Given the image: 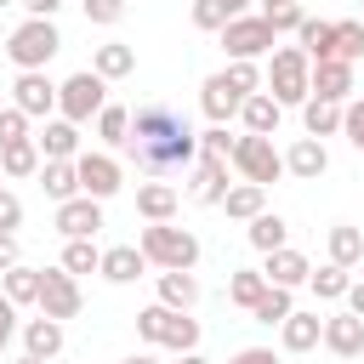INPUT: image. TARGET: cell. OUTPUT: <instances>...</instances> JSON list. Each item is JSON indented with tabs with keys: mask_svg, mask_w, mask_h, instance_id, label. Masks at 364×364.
Segmentation results:
<instances>
[{
	"mask_svg": "<svg viewBox=\"0 0 364 364\" xmlns=\"http://www.w3.org/2000/svg\"><path fill=\"white\" fill-rule=\"evenodd\" d=\"M136 68V51L125 46V40H108V46H97V57H91V74L97 80H125Z\"/></svg>",
	"mask_w": 364,
	"mask_h": 364,
	"instance_id": "obj_28",
	"label": "cell"
},
{
	"mask_svg": "<svg viewBox=\"0 0 364 364\" xmlns=\"http://www.w3.org/2000/svg\"><path fill=\"white\" fill-rule=\"evenodd\" d=\"M97 136H102L108 148H125V136H131V108H119V102H108V108L97 114Z\"/></svg>",
	"mask_w": 364,
	"mask_h": 364,
	"instance_id": "obj_37",
	"label": "cell"
},
{
	"mask_svg": "<svg viewBox=\"0 0 364 364\" xmlns=\"http://www.w3.org/2000/svg\"><path fill=\"white\" fill-rule=\"evenodd\" d=\"M222 74H228V80H233V91H245V97H250V91H262V68H256V63H228Z\"/></svg>",
	"mask_w": 364,
	"mask_h": 364,
	"instance_id": "obj_46",
	"label": "cell"
},
{
	"mask_svg": "<svg viewBox=\"0 0 364 364\" xmlns=\"http://www.w3.org/2000/svg\"><path fill=\"white\" fill-rule=\"evenodd\" d=\"M17 364H46V358H28V353H23V358H17Z\"/></svg>",
	"mask_w": 364,
	"mask_h": 364,
	"instance_id": "obj_57",
	"label": "cell"
},
{
	"mask_svg": "<svg viewBox=\"0 0 364 364\" xmlns=\"http://www.w3.org/2000/svg\"><path fill=\"white\" fill-rule=\"evenodd\" d=\"M222 210H228L233 222H256V216L267 210V188H256V182H233V188L222 193Z\"/></svg>",
	"mask_w": 364,
	"mask_h": 364,
	"instance_id": "obj_26",
	"label": "cell"
},
{
	"mask_svg": "<svg viewBox=\"0 0 364 364\" xmlns=\"http://www.w3.org/2000/svg\"><path fill=\"white\" fill-rule=\"evenodd\" d=\"M85 6V23H119L125 17V0H80Z\"/></svg>",
	"mask_w": 364,
	"mask_h": 364,
	"instance_id": "obj_47",
	"label": "cell"
},
{
	"mask_svg": "<svg viewBox=\"0 0 364 364\" xmlns=\"http://www.w3.org/2000/svg\"><path fill=\"white\" fill-rule=\"evenodd\" d=\"M358 57H364V23L347 17L336 23V63H358Z\"/></svg>",
	"mask_w": 364,
	"mask_h": 364,
	"instance_id": "obj_40",
	"label": "cell"
},
{
	"mask_svg": "<svg viewBox=\"0 0 364 364\" xmlns=\"http://www.w3.org/2000/svg\"><path fill=\"white\" fill-rule=\"evenodd\" d=\"M358 23H364V17H358Z\"/></svg>",
	"mask_w": 364,
	"mask_h": 364,
	"instance_id": "obj_61",
	"label": "cell"
},
{
	"mask_svg": "<svg viewBox=\"0 0 364 364\" xmlns=\"http://www.w3.org/2000/svg\"><path fill=\"white\" fill-rule=\"evenodd\" d=\"M318 336H324V318H318V313H290V318L279 324V347H284V353H296V358H301V353H313V347H318Z\"/></svg>",
	"mask_w": 364,
	"mask_h": 364,
	"instance_id": "obj_20",
	"label": "cell"
},
{
	"mask_svg": "<svg viewBox=\"0 0 364 364\" xmlns=\"http://www.w3.org/2000/svg\"><path fill=\"white\" fill-rule=\"evenodd\" d=\"M176 205H182V193H176L171 182H142V188H136V210H142V222H171Z\"/></svg>",
	"mask_w": 364,
	"mask_h": 364,
	"instance_id": "obj_24",
	"label": "cell"
},
{
	"mask_svg": "<svg viewBox=\"0 0 364 364\" xmlns=\"http://www.w3.org/2000/svg\"><path fill=\"white\" fill-rule=\"evenodd\" d=\"M142 262L159 267V273H193L199 262V233L193 228H171V222H148L142 239H136Z\"/></svg>",
	"mask_w": 364,
	"mask_h": 364,
	"instance_id": "obj_2",
	"label": "cell"
},
{
	"mask_svg": "<svg viewBox=\"0 0 364 364\" xmlns=\"http://www.w3.org/2000/svg\"><path fill=\"white\" fill-rule=\"evenodd\" d=\"M290 313H296V301H290V290H279V284H267V290L256 296V307H250V318H256V324H267V330H273V324H284Z\"/></svg>",
	"mask_w": 364,
	"mask_h": 364,
	"instance_id": "obj_35",
	"label": "cell"
},
{
	"mask_svg": "<svg viewBox=\"0 0 364 364\" xmlns=\"http://www.w3.org/2000/svg\"><path fill=\"white\" fill-rule=\"evenodd\" d=\"M0 6H11V0H0Z\"/></svg>",
	"mask_w": 364,
	"mask_h": 364,
	"instance_id": "obj_60",
	"label": "cell"
},
{
	"mask_svg": "<svg viewBox=\"0 0 364 364\" xmlns=\"http://www.w3.org/2000/svg\"><path fill=\"white\" fill-rule=\"evenodd\" d=\"M125 154L136 159L142 176H182L188 165H199V136H193V125H188L182 108H171V102H136L131 108Z\"/></svg>",
	"mask_w": 364,
	"mask_h": 364,
	"instance_id": "obj_1",
	"label": "cell"
},
{
	"mask_svg": "<svg viewBox=\"0 0 364 364\" xmlns=\"http://www.w3.org/2000/svg\"><path fill=\"white\" fill-rule=\"evenodd\" d=\"M0 296L11 301V307H28V301H40V267H6L0 273Z\"/></svg>",
	"mask_w": 364,
	"mask_h": 364,
	"instance_id": "obj_31",
	"label": "cell"
},
{
	"mask_svg": "<svg viewBox=\"0 0 364 364\" xmlns=\"http://www.w3.org/2000/svg\"><path fill=\"white\" fill-rule=\"evenodd\" d=\"M262 6H290V0H262Z\"/></svg>",
	"mask_w": 364,
	"mask_h": 364,
	"instance_id": "obj_58",
	"label": "cell"
},
{
	"mask_svg": "<svg viewBox=\"0 0 364 364\" xmlns=\"http://www.w3.org/2000/svg\"><path fill=\"white\" fill-rule=\"evenodd\" d=\"M34 307H40V318H57V324H63V318H80V307H85L80 279L63 273V267H51V273L40 267V301H34Z\"/></svg>",
	"mask_w": 364,
	"mask_h": 364,
	"instance_id": "obj_9",
	"label": "cell"
},
{
	"mask_svg": "<svg viewBox=\"0 0 364 364\" xmlns=\"http://www.w3.org/2000/svg\"><path fill=\"white\" fill-rule=\"evenodd\" d=\"M279 46V34L267 28V17L256 11H245V17H228L222 23V51H228V63H256V57H267Z\"/></svg>",
	"mask_w": 364,
	"mask_h": 364,
	"instance_id": "obj_7",
	"label": "cell"
},
{
	"mask_svg": "<svg viewBox=\"0 0 364 364\" xmlns=\"http://www.w3.org/2000/svg\"><path fill=\"white\" fill-rule=\"evenodd\" d=\"M279 114H284V108H279L267 91H250V97L239 102V119H245L250 136H273V131H279Z\"/></svg>",
	"mask_w": 364,
	"mask_h": 364,
	"instance_id": "obj_23",
	"label": "cell"
},
{
	"mask_svg": "<svg viewBox=\"0 0 364 364\" xmlns=\"http://www.w3.org/2000/svg\"><path fill=\"white\" fill-rule=\"evenodd\" d=\"M324 245H330V262H336V267H347V273L364 262V228H353V222H336Z\"/></svg>",
	"mask_w": 364,
	"mask_h": 364,
	"instance_id": "obj_27",
	"label": "cell"
},
{
	"mask_svg": "<svg viewBox=\"0 0 364 364\" xmlns=\"http://www.w3.org/2000/svg\"><path fill=\"white\" fill-rule=\"evenodd\" d=\"M11 336H17V307H11L6 296H0V353L11 347Z\"/></svg>",
	"mask_w": 364,
	"mask_h": 364,
	"instance_id": "obj_49",
	"label": "cell"
},
{
	"mask_svg": "<svg viewBox=\"0 0 364 364\" xmlns=\"http://www.w3.org/2000/svg\"><path fill=\"white\" fill-rule=\"evenodd\" d=\"M74 176H80V193L85 199H114L119 188H125V171H119V159L114 154H80L74 159Z\"/></svg>",
	"mask_w": 364,
	"mask_h": 364,
	"instance_id": "obj_10",
	"label": "cell"
},
{
	"mask_svg": "<svg viewBox=\"0 0 364 364\" xmlns=\"http://www.w3.org/2000/svg\"><path fill=\"white\" fill-rule=\"evenodd\" d=\"M245 239H250L262 256H267V250H284V245H290V222H284L279 210H262V216L245 228Z\"/></svg>",
	"mask_w": 364,
	"mask_h": 364,
	"instance_id": "obj_30",
	"label": "cell"
},
{
	"mask_svg": "<svg viewBox=\"0 0 364 364\" xmlns=\"http://www.w3.org/2000/svg\"><path fill=\"white\" fill-rule=\"evenodd\" d=\"M57 51H63V34H57V23H46V17H28V23H17V28H11V40H6V57L17 63V74H28V68H46Z\"/></svg>",
	"mask_w": 364,
	"mask_h": 364,
	"instance_id": "obj_4",
	"label": "cell"
},
{
	"mask_svg": "<svg viewBox=\"0 0 364 364\" xmlns=\"http://www.w3.org/2000/svg\"><path fill=\"white\" fill-rule=\"evenodd\" d=\"M222 23H228L222 0H193V28H205V34H222Z\"/></svg>",
	"mask_w": 364,
	"mask_h": 364,
	"instance_id": "obj_44",
	"label": "cell"
},
{
	"mask_svg": "<svg viewBox=\"0 0 364 364\" xmlns=\"http://www.w3.org/2000/svg\"><path fill=\"white\" fill-rule=\"evenodd\" d=\"M262 290H267L262 267H239V273H228V301H233V307H245V313H250Z\"/></svg>",
	"mask_w": 364,
	"mask_h": 364,
	"instance_id": "obj_36",
	"label": "cell"
},
{
	"mask_svg": "<svg viewBox=\"0 0 364 364\" xmlns=\"http://www.w3.org/2000/svg\"><path fill=\"white\" fill-rule=\"evenodd\" d=\"M97 273H102L108 284H136V279L148 273V262H142V250H136V245H108V250H102V262H97Z\"/></svg>",
	"mask_w": 364,
	"mask_h": 364,
	"instance_id": "obj_18",
	"label": "cell"
},
{
	"mask_svg": "<svg viewBox=\"0 0 364 364\" xmlns=\"http://www.w3.org/2000/svg\"><path fill=\"white\" fill-rule=\"evenodd\" d=\"M193 301H199V279L193 273H159V307L193 313Z\"/></svg>",
	"mask_w": 364,
	"mask_h": 364,
	"instance_id": "obj_32",
	"label": "cell"
},
{
	"mask_svg": "<svg viewBox=\"0 0 364 364\" xmlns=\"http://www.w3.org/2000/svg\"><path fill=\"white\" fill-rule=\"evenodd\" d=\"M0 108H6V91H0Z\"/></svg>",
	"mask_w": 364,
	"mask_h": 364,
	"instance_id": "obj_59",
	"label": "cell"
},
{
	"mask_svg": "<svg viewBox=\"0 0 364 364\" xmlns=\"http://www.w3.org/2000/svg\"><path fill=\"white\" fill-rule=\"evenodd\" d=\"M233 142H239V136H228V125H210V131L199 136V154H210V159H233Z\"/></svg>",
	"mask_w": 364,
	"mask_h": 364,
	"instance_id": "obj_43",
	"label": "cell"
},
{
	"mask_svg": "<svg viewBox=\"0 0 364 364\" xmlns=\"http://www.w3.org/2000/svg\"><path fill=\"white\" fill-rule=\"evenodd\" d=\"M245 6H250V0H222V11H228V17H245Z\"/></svg>",
	"mask_w": 364,
	"mask_h": 364,
	"instance_id": "obj_54",
	"label": "cell"
},
{
	"mask_svg": "<svg viewBox=\"0 0 364 364\" xmlns=\"http://www.w3.org/2000/svg\"><path fill=\"white\" fill-rule=\"evenodd\" d=\"M307 97L318 102H347L353 97V63H313V80H307Z\"/></svg>",
	"mask_w": 364,
	"mask_h": 364,
	"instance_id": "obj_13",
	"label": "cell"
},
{
	"mask_svg": "<svg viewBox=\"0 0 364 364\" xmlns=\"http://www.w3.org/2000/svg\"><path fill=\"white\" fill-rule=\"evenodd\" d=\"M284 171H290V176H301V182H318V176L330 171L324 142H318V136H296V142L284 148Z\"/></svg>",
	"mask_w": 364,
	"mask_h": 364,
	"instance_id": "obj_17",
	"label": "cell"
},
{
	"mask_svg": "<svg viewBox=\"0 0 364 364\" xmlns=\"http://www.w3.org/2000/svg\"><path fill=\"white\" fill-rule=\"evenodd\" d=\"M182 364H210V358H199V353H182Z\"/></svg>",
	"mask_w": 364,
	"mask_h": 364,
	"instance_id": "obj_56",
	"label": "cell"
},
{
	"mask_svg": "<svg viewBox=\"0 0 364 364\" xmlns=\"http://www.w3.org/2000/svg\"><path fill=\"white\" fill-rule=\"evenodd\" d=\"M228 364H279V358H273V347H239Z\"/></svg>",
	"mask_w": 364,
	"mask_h": 364,
	"instance_id": "obj_50",
	"label": "cell"
},
{
	"mask_svg": "<svg viewBox=\"0 0 364 364\" xmlns=\"http://www.w3.org/2000/svg\"><path fill=\"white\" fill-rule=\"evenodd\" d=\"M193 205H222V193H228V159H210V154H199V171H193Z\"/></svg>",
	"mask_w": 364,
	"mask_h": 364,
	"instance_id": "obj_21",
	"label": "cell"
},
{
	"mask_svg": "<svg viewBox=\"0 0 364 364\" xmlns=\"http://www.w3.org/2000/svg\"><path fill=\"white\" fill-rule=\"evenodd\" d=\"M228 165H233L245 182H256V188H267V182L284 176V154L273 148V136H250V131L233 142V159H228Z\"/></svg>",
	"mask_w": 364,
	"mask_h": 364,
	"instance_id": "obj_8",
	"label": "cell"
},
{
	"mask_svg": "<svg viewBox=\"0 0 364 364\" xmlns=\"http://www.w3.org/2000/svg\"><path fill=\"white\" fill-rule=\"evenodd\" d=\"M23 353L51 364V358L63 353V324H57V318H28V324H23Z\"/></svg>",
	"mask_w": 364,
	"mask_h": 364,
	"instance_id": "obj_25",
	"label": "cell"
},
{
	"mask_svg": "<svg viewBox=\"0 0 364 364\" xmlns=\"http://www.w3.org/2000/svg\"><path fill=\"white\" fill-rule=\"evenodd\" d=\"M341 136L364 154V102H341Z\"/></svg>",
	"mask_w": 364,
	"mask_h": 364,
	"instance_id": "obj_45",
	"label": "cell"
},
{
	"mask_svg": "<svg viewBox=\"0 0 364 364\" xmlns=\"http://www.w3.org/2000/svg\"><path fill=\"white\" fill-rule=\"evenodd\" d=\"M296 40H301V57L307 63H330L336 57V23H324V17H301Z\"/></svg>",
	"mask_w": 364,
	"mask_h": 364,
	"instance_id": "obj_22",
	"label": "cell"
},
{
	"mask_svg": "<svg viewBox=\"0 0 364 364\" xmlns=\"http://www.w3.org/2000/svg\"><path fill=\"white\" fill-rule=\"evenodd\" d=\"M307 284H313V296H318V301H341L353 279H347V267H336V262H324L318 273H307Z\"/></svg>",
	"mask_w": 364,
	"mask_h": 364,
	"instance_id": "obj_38",
	"label": "cell"
},
{
	"mask_svg": "<svg viewBox=\"0 0 364 364\" xmlns=\"http://www.w3.org/2000/svg\"><path fill=\"white\" fill-rule=\"evenodd\" d=\"M6 142H28V114L11 108V102L0 108V148H6Z\"/></svg>",
	"mask_w": 364,
	"mask_h": 364,
	"instance_id": "obj_42",
	"label": "cell"
},
{
	"mask_svg": "<svg viewBox=\"0 0 364 364\" xmlns=\"http://www.w3.org/2000/svg\"><path fill=\"white\" fill-rule=\"evenodd\" d=\"M136 336L142 341H154V347H171V353H193L199 347V318H188V313H171V307H142L136 313Z\"/></svg>",
	"mask_w": 364,
	"mask_h": 364,
	"instance_id": "obj_5",
	"label": "cell"
},
{
	"mask_svg": "<svg viewBox=\"0 0 364 364\" xmlns=\"http://www.w3.org/2000/svg\"><path fill=\"white\" fill-rule=\"evenodd\" d=\"M318 341H324L336 358H364V318H353V313H330Z\"/></svg>",
	"mask_w": 364,
	"mask_h": 364,
	"instance_id": "obj_15",
	"label": "cell"
},
{
	"mask_svg": "<svg viewBox=\"0 0 364 364\" xmlns=\"http://www.w3.org/2000/svg\"><path fill=\"white\" fill-rule=\"evenodd\" d=\"M239 102H245V91H233V80H228V74H210V80L199 85V108H205V119H210V125H228V119L239 114Z\"/></svg>",
	"mask_w": 364,
	"mask_h": 364,
	"instance_id": "obj_14",
	"label": "cell"
},
{
	"mask_svg": "<svg viewBox=\"0 0 364 364\" xmlns=\"http://www.w3.org/2000/svg\"><path fill=\"white\" fill-rule=\"evenodd\" d=\"M40 148H34V136L28 142H6L0 148V176H40Z\"/></svg>",
	"mask_w": 364,
	"mask_h": 364,
	"instance_id": "obj_34",
	"label": "cell"
},
{
	"mask_svg": "<svg viewBox=\"0 0 364 364\" xmlns=\"http://www.w3.org/2000/svg\"><path fill=\"white\" fill-rule=\"evenodd\" d=\"M17 6H23V11H28V17H46V23H51V17H57V6H63V0H17Z\"/></svg>",
	"mask_w": 364,
	"mask_h": 364,
	"instance_id": "obj_52",
	"label": "cell"
},
{
	"mask_svg": "<svg viewBox=\"0 0 364 364\" xmlns=\"http://www.w3.org/2000/svg\"><path fill=\"white\" fill-rule=\"evenodd\" d=\"M97 228H102V205H97V199L74 193V199L57 205V233H63V239H97Z\"/></svg>",
	"mask_w": 364,
	"mask_h": 364,
	"instance_id": "obj_12",
	"label": "cell"
},
{
	"mask_svg": "<svg viewBox=\"0 0 364 364\" xmlns=\"http://www.w3.org/2000/svg\"><path fill=\"white\" fill-rule=\"evenodd\" d=\"M341 301H347V313H353V318H364V279H353Z\"/></svg>",
	"mask_w": 364,
	"mask_h": 364,
	"instance_id": "obj_53",
	"label": "cell"
},
{
	"mask_svg": "<svg viewBox=\"0 0 364 364\" xmlns=\"http://www.w3.org/2000/svg\"><path fill=\"white\" fill-rule=\"evenodd\" d=\"M17 256H23V250H17V233H0V273L17 267Z\"/></svg>",
	"mask_w": 364,
	"mask_h": 364,
	"instance_id": "obj_51",
	"label": "cell"
},
{
	"mask_svg": "<svg viewBox=\"0 0 364 364\" xmlns=\"http://www.w3.org/2000/svg\"><path fill=\"white\" fill-rule=\"evenodd\" d=\"M34 148H40V159H80V125H68L57 114V119H46L34 131Z\"/></svg>",
	"mask_w": 364,
	"mask_h": 364,
	"instance_id": "obj_16",
	"label": "cell"
},
{
	"mask_svg": "<svg viewBox=\"0 0 364 364\" xmlns=\"http://www.w3.org/2000/svg\"><path fill=\"white\" fill-rule=\"evenodd\" d=\"M301 125H307V136H336L341 131V102H318V97H307L301 102Z\"/></svg>",
	"mask_w": 364,
	"mask_h": 364,
	"instance_id": "obj_33",
	"label": "cell"
},
{
	"mask_svg": "<svg viewBox=\"0 0 364 364\" xmlns=\"http://www.w3.org/2000/svg\"><path fill=\"white\" fill-rule=\"evenodd\" d=\"M262 17H267V28H273V34H296L307 11H301V6L290 0V6H262Z\"/></svg>",
	"mask_w": 364,
	"mask_h": 364,
	"instance_id": "obj_41",
	"label": "cell"
},
{
	"mask_svg": "<svg viewBox=\"0 0 364 364\" xmlns=\"http://www.w3.org/2000/svg\"><path fill=\"white\" fill-rule=\"evenodd\" d=\"M40 188H46V199H51V205H63V199H74V193H80V176H74V159H46V165H40Z\"/></svg>",
	"mask_w": 364,
	"mask_h": 364,
	"instance_id": "obj_29",
	"label": "cell"
},
{
	"mask_svg": "<svg viewBox=\"0 0 364 364\" xmlns=\"http://www.w3.org/2000/svg\"><path fill=\"white\" fill-rule=\"evenodd\" d=\"M102 108H108V80H97L91 68H80V74H68L57 85V114L68 125H91Z\"/></svg>",
	"mask_w": 364,
	"mask_h": 364,
	"instance_id": "obj_6",
	"label": "cell"
},
{
	"mask_svg": "<svg viewBox=\"0 0 364 364\" xmlns=\"http://www.w3.org/2000/svg\"><path fill=\"white\" fill-rule=\"evenodd\" d=\"M119 364H159L154 353H131V358H119Z\"/></svg>",
	"mask_w": 364,
	"mask_h": 364,
	"instance_id": "obj_55",
	"label": "cell"
},
{
	"mask_svg": "<svg viewBox=\"0 0 364 364\" xmlns=\"http://www.w3.org/2000/svg\"><path fill=\"white\" fill-rule=\"evenodd\" d=\"M11 108H23L28 119H51L57 114V85L46 80V68H28L11 80Z\"/></svg>",
	"mask_w": 364,
	"mask_h": 364,
	"instance_id": "obj_11",
	"label": "cell"
},
{
	"mask_svg": "<svg viewBox=\"0 0 364 364\" xmlns=\"http://www.w3.org/2000/svg\"><path fill=\"white\" fill-rule=\"evenodd\" d=\"M97 262H102V250H97V239H68V250H63V273H97Z\"/></svg>",
	"mask_w": 364,
	"mask_h": 364,
	"instance_id": "obj_39",
	"label": "cell"
},
{
	"mask_svg": "<svg viewBox=\"0 0 364 364\" xmlns=\"http://www.w3.org/2000/svg\"><path fill=\"white\" fill-rule=\"evenodd\" d=\"M307 273H313V267H307V256H301V250H290V245H284V250H267V262H262V279H267V284H279V290L307 284Z\"/></svg>",
	"mask_w": 364,
	"mask_h": 364,
	"instance_id": "obj_19",
	"label": "cell"
},
{
	"mask_svg": "<svg viewBox=\"0 0 364 364\" xmlns=\"http://www.w3.org/2000/svg\"><path fill=\"white\" fill-rule=\"evenodd\" d=\"M307 80H313V63L301 57V46H279V51H267V97H273L279 108L307 102Z\"/></svg>",
	"mask_w": 364,
	"mask_h": 364,
	"instance_id": "obj_3",
	"label": "cell"
},
{
	"mask_svg": "<svg viewBox=\"0 0 364 364\" xmlns=\"http://www.w3.org/2000/svg\"><path fill=\"white\" fill-rule=\"evenodd\" d=\"M17 228H23V199L0 188V233H17Z\"/></svg>",
	"mask_w": 364,
	"mask_h": 364,
	"instance_id": "obj_48",
	"label": "cell"
}]
</instances>
